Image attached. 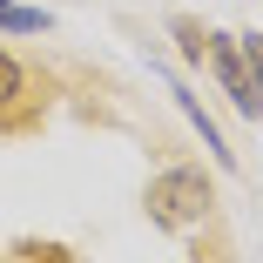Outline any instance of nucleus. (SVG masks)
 Wrapping results in <instances>:
<instances>
[{
  "mask_svg": "<svg viewBox=\"0 0 263 263\" xmlns=\"http://www.w3.org/2000/svg\"><path fill=\"white\" fill-rule=\"evenodd\" d=\"M21 256H27V263H68L61 243H21Z\"/></svg>",
  "mask_w": 263,
  "mask_h": 263,
  "instance_id": "6",
  "label": "nucleus"
},
{
  "mask_svg": "<svg viewBox=\"0 0 263 263\" xmlns=\"http://www.w3.org/2000/svg\"><path fill=\"white\" fill-rule=\"evenodd\" d=\"M236 54H243V74H250V88L263 95V34H243V41H236Z\"/></svg>",
  "mask_w": 263,
  "mask_h": 263,
  "instance_id": "5",
  "label": "nucleus"
},
{
  "mask_svg": "<svg viewBox=\"0 0 263 263\" xmlns=\"http://www.w3.org/2000/svg\"><path fill=\"white\" fill-rule=\"evenodd\" d=\"M21 88H27V74H21V61L0 47V122H14V101H21Z\"/></svg>",
  "mask_w": 263,
  "mask_h": 263,
  "instance_id": "3",
  "label": "nucleus"
},
{
  "mask_svg": "<svg viewBox=\"0 0 263 263\" xmlns=\"http://www.w3.org/2000/svg\"><path fill=\"white\" fill-rule=\"evenodd\" d=\"M209 61H216V74H223V88H230V101L243 115H263V95L250 88V74H243V54H236V41L230 34H209V47H202Z\"/></svg>",
  "mask_w": 263,
  "mask_h": 263,
  "instance_id": "2",
  "label": "nucleus"
},
{
  "mask_svg": "<svg viewBox=\"0 0 263 263\" xmlns=\"http://www.w3.org/2000/svg\"><path fill=\"white\" fill-rule=\"evenodd\" d=\"M0 27H7V34H41L47 14H41V7H14V0H0Z\"/></svg>",
  "mask_w": 263,
  "mask_h": 263,
  "instance_id": "4",
  "label": "nucleus"
},
{
  "mask_svg": "<svg viewBox=\"0 0 263 263\" xmlns=\"http://www.w3.org/2000/svg\"><path fill=\"white\" fill-rule=\"evenodd\" d=\"M209 202H216V196H209L202 169H169V176H155L148 196H142L148 223H162V230H196L209 216Z\"/></svg>",
  "mask_w": 263,
  "mask_h": 263,
  "instance_id": "1",
  "label": "nucleus"
}]
</instances>
